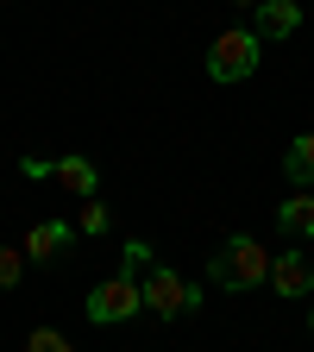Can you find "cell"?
Instances as JSON below:
<instances>
[{
	"label": "cell",
	"instance_id": "13",
	"mask_svg": "<svg viewBox=\"0 0 314 352\" xmlns=\"http://www.w3.org/2000/svg\"><path fill=\"white\" fill-rule=\"evenodd\" d=\"M25 352H76V346H69L57 327H32V333H25Z\"/></svg>",
	"mask_w": 314,
	"mask_h": 352
},
{
	"label": "cell",
	"instance_id": "1",
	"mask_svg": "<svg viewBox=\"0 0 314 352\" xmlns=\"http://www.w3.org/2000/svg\"><path fill=\"white\" fill-rule=\"evenodd\" d=\"M208 283L214 289H258V283H271V252H264L251 233H233L208 258Z\"/></svg>",
	"mask_w": 314,
	"mask_h": 352
},
{
	"label": "cell",
	"instance_id": "6",
	"mask_svg": "<svg viewBox=\"0 0 314 352\" xmlns=\"http://www.w3.org/2000/svg\"><path fill=\"white\" fill-rule=\"evenodd\" d=\"M295 25H302V0H264V7L251 13L258 44H277V38H289Z\"/></svg>",
	"mask_w": 314,
	"mask_h": 352
},
{
	"label": "cell",
	"instance_id": "3",
	"mask_svg": "<svg viewBox=\"0 0 314 352\" xmlns=\"http://www.w3.org/2000/svg\"><path fill=\"white\" fill-rule=\"evenodd\" d=\"M139 296H145V308H151L157 321H176V315H189V308H201V296L176 277L170 264H151V271L139 277Z\"/></svg>",
	"mask_w": 314,
	"mask_h": 352
},
{
	"label": "cell",
	"instance_id": "11",
	"mask_svg": "<svg viewBox=\"0 0 314 352\" xmlns=\"http://www.w3.org/2000/svg\"><path fill=\"white\" fill-rule=\"evenodd\" d=\"M145 271H151V245H145V239H126V245H120V277L139 283Z\"/></svg>",
	"mask_w": 314,
	"mask_h": 352
},
{
	"label": "cell",
	"instance_id": "5",
	"mask_svg": "<svg viewBox=\"0 0 314 352\" xmlns=\"http://www.w3.org/2000/svg\"><path fill=\"white\" fill-rule=\"evenodd\" d=\"M271 289H277V296H289V302L314 296V271L302 264V252H271Z\"/></svg>",
	"mask_w": 314,
	"mask_h": 352
},
{
	"label": "cell",
	"instance_id": "4",
	"mask_svg": "<svg viewBox=\"0 0 314 352\" xmlns=\"http://www.w3.org/2000/svg\"><path fill=\"white\" fill-rule=\"evenodd\" d=\"M132 315H145V296H139V283L132 277H107V283H95L88 289V321L95 327H120V321H132Z\"/></svg>",
	"mask_w": 314,
	"mask_h": 352
},
{
	"label": "cell",
	"instance_id": "10",
	"mask_svg": "<svg viewBox=\"0 0 314 352\" xmlns=\"http://www.w3.org/2000/svg\"><path fill=\"white\" fill-rule=\"evenodd\" d=\"M283 176H289L295 189H308V183H314V132H302V139L289 145V157H283Z\"/></svg>",
	"mask_w": 314,
	"mask_h": 352
},
{
	"label": "cell",
	"instance_id": "7",
	"mask_svg": "<svg viewBox=\"0 0 314 352\" xmlns=\"http://www.w3.org/2000/svg\"><path fill=\"white\" fill-rule=\"evenodd\" d=\"M69 239H76V227H63V220H32L25 227V258H38V264H51V258H63L69 252Z\"/></svg>",
	"mask_w": 314,
	"mask_h": 352
},
{
	"label": "cell",
	"instance_id": "8",
	"mask_svg": "<svg viewBox=\"0 0 314 352\" xmlns=\"http://www.w3.org/2000/svg\"><path fill=\"white\" fill-rule=\"evenodd\" d=\"M51 176H57V183H63V189H69L76 201L101 195V170L88 164V157H57V164H51Z\"/></svg>",
	"mask_w": 314,
	"mask_h": 352
},
{
	"label": "cell",
	"instance_id": "15",
	"mask_svg": "<svg viewBox=\"0 0 314 352\" xmlns=\"http://www.w3.org/2000/svg\"><path fill=\"white\" fill-rule=\"evenodd\" d=\"M233 7H251V13H258V7H264V0H233Z\"/></svg>",
	"mask_w": 314,
	"mask_h": 352
},
{
	"label": "cell",
	"instance_id": "12",
	"mask_svg": "<svg viewBox=\"0 0 314 352\" xmlns=\"http://www.w3.org/2000/svg\"><path fill=\"white\" fill-rule=\"evenodd\" d=\"M76 233H107V201H101V195H88V201L76 208Z\"/></svg>",
	"mask_w": 314,
	"mask_h": 352
},
{
	"label": "cell",
	"instance_id": "9",
	"mask_svg": "<svg viewBox=\"0 0 314 352\" xmlns=\"http://www.w3.org/2000/svg\"><path fill=\"white\" fill-rule=\"evenodd\" d=\"M277 227H283L289 239H314V195H308V189H295V195L277 208Z\"/></svg>",
	"mask_w": 314,
	"mask_h": 352
},
{
	"label": "cell",
	"instance_id": "14",
	"mask_svg": "<svg viewBox=\"0 0 314 352\" xmlns=\"http://www.w3.org/2000/svg\"><path fill=\"white\" fill-rule=\"evenodd\" d=\"M19 277H25V252L19 245H0V289H13Z\"/></svg>",
	"mask_w": 314,
	"mask_h": 352
},
{
	"label": "cell",
	"instance_id": "2",
	"mask_svg": "<svg viewBox=\"0 0 314 352\" xmlns=\"http://www.w3.org/2000/svg\"><path fill=\"white\" fill-rule=\"evenodd\" d=\"M258 57H264L258 32L233 25V32H220V38H214V51H208V76H214V82H239V76L258 69Z\"/></svg>",
	"mask_w": 314,
	"mask_h": 352
}]
</instances>
